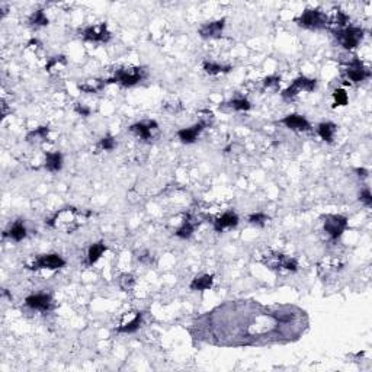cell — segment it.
<instances>
[{"instance_id":"1","label":"cell","mask_w":372,"mask_h":372,"mask_svg":"<svg viewBox=\"0 0 372 372\" xmlns=\"http://www.w3.org/2000/svg\"><path fill=\"white\" fill-rule=\"evenodd\" d=\"M79 217L80 212L76 211V208H64L63 211L57 212L53 218H50L47 224L54 228H61L66 233H72L80 225V223H77Z\"/></svg>"},{"instance_id":"2","label":"cell","mask_w":372,"mask_h":372,"mask_svg":"<svg viewBox=\"0 0 372 372\" xmlns=\"http://www.w3.org/2000/svg\"><path fill=\"white\" fill-rule=\"evenodd\" d=\"M146 77V70L141 67H134V69H119L115 72L113 77L105 80L106 85L111 83H118L124 88H131L137 83H140Z\"/></svg>"},{"instance_id":"3","label":"cell","mask_w":372,"mask_h":372,"mask_svg":"<svg viewBox=\"0 0 372 372\" xmlns=\"http://www.w3.org/2000/svg\"><path fill=\"white\" fill-rule=\"evenodd\" d=\"M295 22L307 29H323L327 28L330 25L329 18L326 16V13L316 10V9H307L301 13L299 18L295 19Z\"/></svg>"},{"instance_id":"4","label":"cell","mask_w":372,"mask_h":372,"mask_svg":"<svg viewBox=\"0 0 372 372\" xmlns=\"http://www.w3.org/2000/svg\"><path fill=\"white\" fill-rule=\"evenodd\" d=\"M333 34L337 38V41L342 44V47L346 50H353L355 47L359 45V42L364 38V29L358 26H346L343 29H335Z\"/></svg>"},{"instance_id":"5","label":"cell","mask_w":372,"mask_h":372,"mask_svg":"<svg viewBox=\"0 0 372 372\" xmlns=\"http://www.w3.org/2000/svg\"><path fill=\"white\" fill-rule=\"evenodd\" d=\"M348 228V218L343 215H326L324 217V231L332 240H337L343 231Z\"/></svg>"},{"instance_id":"6","label":"cell","mask_w":372,"mask_h":372,"mask_svg":"<svg viewBox=\"0 0 372 372\" xmlns=\"http://www.w3.org/2000/svg\"><path fill=\"white\" fill-rule=\"evenodd\" d=\"M64 265H66V260H64L60 255L51 253V255H42V256H39L32 265L28 266V269H34V271H38V269L56 271V269H61Z\"/></svg>"},{"instance_id":"7","label":"cell","mask_w":372,"mask_h":372,"mask_svg":"<svg viewBox=\"0 0 372 372\" xmlns=\"http://www.w3.org/2000/svg\"><path fill=\"white\" fill-rule=\"evenodd\" d=\"M316 86H317V80L308 79V77H305V76H299L298 79L294 80V83H292L288 89H285V91L282 92V96H283L285 99H292V97H295L298 93L302 92V91H305V92H313V91L316 89Z\"/></svg>"},{"instance_id":"8","label":"cell","mask_w":372,"mask_h":372,"mask_svg":"<svg viewBox=\"0 0 372 372\" xmlns=\"http://www.w3.org/2000/svg\"><path fill=\"white\" fill-rule=\"evenodd\" d=\"M82 37L83 39L92 42H108L111 39V32L108 31L106 23H97L85 28L82 31Z\"/></svg>"},{"instance_id":"9","label":"cell","mask_w":372,"mask_h":372,"mask_svg":"<svg viewBox=\"0 0 372 372\" xmlns=\"http://www.w3.org/2000/svg\"><path fill=\"white\" fill-rule=\"evenodd\" d=\"M346 74L348 77L353 82V83H361L367 79L371 77V72L362 64V61L359 58H353L346 69Z\"/></svg>"},{"instance_id":"10","label":"cell","mask_w":372,"mask_h":372,"mask_svg":"<svg viewBox=\"0 0 372 372\" xmlns=\"http://www.w3.org/2000/svg\"><path fill=\"white\" fill-rule=\"evenodd\" d=\"M25 304L32 308V310H38V311H50L53 308V299L48 294H34L29 295L25 299Z\"/></svg>"},{"instance_id":"11","label":"cell","mask_w":372,"mask_h":372,"mask_svg":"<svg viewBox=\"0 0 372 372\" xmlns=\"http://www.w3.org/2000/svg\"><path fill=\"white\" fill-rule=\"evenodd\" d=\"M134 134H137L140 138L150 141L154 137V132L159 130V125L156 121H144V122H137L134 125H131L130 128Z\"/></svg>"},{"instance_id":"12","label":"cell","mask_w":372,"mask_h":372,"mask_svg":"<svg viewBox=\"0 0 372 372\" xmlns=\"http://www.w3.org/2000/svg\"><path fill=\"white\" fill-rule=\"evenodd\" d=\"M225 25V19H220V20H214V22H208L204 23L199 28V35L205 39H211V38H220L223 34Z\"/></svg>"},{"instance_id":"13","label":"cell","mask_w":372,"mask_h":372,"mask_svg":"<svg viewBox=\"0 0 372 372\" xmlns=\"http://www.w3.org/2000/svg\"><path fill=\"white\" fill-rule=\"evenodd\" d=\"M205 127H206V122L201 121V122H198V124L189 127V128H182V130H179V131H178V137H179V140H181L184 144H192V143L196 141L198 135L204 131Z\"/></svg>"},{"instance_id":"14","label":"cell","mask_w":372,"mask_h":372,"mask_svg":"<svg viewBox=\"0 0 372 372\" xmlns=\"http://www.w3.org/2000/svg\"><path fill=\"white\" fill-rule=\"evenodd\" d=\"M280 122H282L286 128L294 130V131H310V130H311L310 122H308L302 115H297V113H292V115L285 116Z\"/></svg>"},{"instance_id":"15","label":"cell","mask_w":372,"mask_h":372,"mask_svg":"<svg viewBox=\"0 0 372 372\" xmlns=\"http://www.w3.org/2000/svg\"><path fill=\"white\" fill-rule=\"evenodd\" d=\"M237 224H239L237 214L233 211H227L214 221V230L217 233H223L224 228H233V227H237Z\"/></svg>"},{"instance_id":"16","label":"cell","mask_w":372,"mask_h":372,"mask_svg":"<svg viewBox=\"0 0 372 372\" xmlns=\"http://www.w3.org/2000/svg\"><path fill=\"white\" fill-rule=\"evenodd\" d=\"M63 167V156L61 153L56 151V153H47L45 156V169L56 173L60 172Z\"/></svg>"},{"instance_id":"17","label":"cell","mask_w":372,"mask_h":372,"mask_svg":"<svg viewBox=\"0 0 372 372\" xmlns=\"http://www.w3.org/2000/svg\"><path fill=\"white\" fill-rule=\"evenodd\" d=\"M6 236H9L12 240L15 242H22L26 237V227L23 224L22 220H18L13 223V225H10L9 231L6 233Z\"/></svg>"},{"instance_id":"18","label":"cell","mask_w":372,"mask_h":372,"mask_svg":"<svg viewBox=\"0 0 372 372\" xmlns=\"http://www.w3.org/2000/svg\"><path fill=\"white\" fill-rule=\"evenodd\" d=\"M212 282H214L212 275H201V277H196L190 282L189 288L192 291H206L212 286Z\"/></svg>"},{"instance_id":"19","label":"cell","mask_w":372,"mask_h":372,"mask_svg":"<svg viewBox=\"0 0 372 372\" xmlns=\"http://www.w3.org/2000/svg\"><path fill=\"white\" fill-rule=\"evenodd\" d=\"M336 128L337 127L333 122H321L317 128V132L321 137V140H324L326 143H332L333 137H335V132H336Z\"/></svg>"},{"instance_id":"20","label":"cell","mask_w":372,"mask_h":372,"mask_svg":"<svg viewBox=\"0 0 372 372\" xmlns=\"http://www.w3.org/2000/svg\"><path fill=\"white\" fill-rule=\"evenodd\" d=\"M105 252H106V246H105L103 242H99V243L92 244V246L89 247V252H88V263H89V265L96 263Z\"/></svg>"},{"instance_id":"21","label":"cell","mask_w":372,"mask_h":372,"mask_svg":"<svg viewBox=\"0 0 372 372\" xmlns=\"http://www.w3.org/2000/svg\"><path fill=\"white\" fill-rule=\"evenodd\" d=\"M141 323H143V313H137L135 317H134L130 323H127V324H124V326H121V327H118L116 332H118V333H134V332H137V330L140 329Z\"/></svg>"},{"instance_id":"22","label":"cell","mask_w":372,"mask_h":372,"mask_svg":"<svg viewBox=\"0 0 372 372\" xmlns=\"http://www.w3.org/2000/svg\"><path fill=\"white\" fill-rule=\"evenodd\" d=\"M204 70L205 73L215 76V74H221V73H228L231 70L230 66H221L218 63H212V61H204Z\"/></svg>"},{"instance_id":"23","label":"cell","mask_w":372,"mask_h":372,"mask_svg":"<svg viewBox=\"0 0 372 372\" xmlns=\"http://www.w3.org/2000/svg\"><path fill=\"white\" fill-rule=\"evenodd\" d=\"M193 230H195V224H193V221L187 217V218L184 220L182 225L178 228L176 236H178V237H181V239H189V237L192 236Z\"/></svg>"},{"instance_id":"24","label":"cell","mask_w":372,"mask_h":372,"mask_svg":"<svg viewBox=\"0 0 372 372\" xmlns=\"http://www.w3.org/2000/svg\"><path fill=\"white\" fill-rule=\"evenodd\" d=\"M29 23L32 26H47L50 23L48 18L45 16L44 10H37L29 16Z\"/></svg>"},{"instance_id":"25","label":"cell","mask_w":372,"mask_h":372,"mask_svg":"<svg viewBox=\"0 0 372 372\" xmlns=\"http://www.w3.org/2000/svg\"><path fill=\"white\" fill-rule=\"evenodd\" d=\"M105 80H93V82H88L85 85H79V89L86 93H97L100 92L105 86Z\"/></svg>"},{"instance_id":"26","label":"cell","mask_w":372,"mask_h":372,"mask_svg":"<svg viewBox=\"0 0 372 372\" xmlns=\"http://www.w3.org/2000/svg\"><path fill=\"white\" fill-rule=\"evenodd\" d=\"M228 106L233 108L234 111H249L250 109V102L246 97H236L228 102Z\"/></svg>"},{"instance_id":"27","label":"cell","mask_w":372,"mask_h":372,"mask_svg":"<svg viewBox=\"0 0 372 372\" xmlns=\"http://www.w3.org/2000/svg\"><path fill=\"white\" fill-rule=\"evenodd\" d=\"M48 132H50V128H48V127H38L37 130L31 131V132L26 135V140H28V141H32L34 138L45 140V138L48 137Z\"/></svg>"},{"instance_id":"28","label":"cell","mask_w":372,"mask_h":372,"mask_svg":"<svg viewBox=\"0 0 372 372\" xmlns=\"http://www.w3.org/2000/svg\"><path fill=\"white\" fill-rule=\"evenodd\" d=\"M333 100H335V106H345L348 105V93L345 89H336L333 92Z\"/></svg>"},{"instance_id":"29","label":"cell","mask_w":372,"mask_h":372,"mask_svg":"<svg viewBox=\"0 0 372 372\" xmlns=\"http://www.w3.org/2000/svg\"><path fill=\"white\" fill-rule=\"evenodd\" d=\"M348 22H349V16L339 10V12H336V16H335V19L330 23L337 26V29H343V28L348 26Z\"/></svg>"},{"instance_id":"30","label":"cell","mask_w":372,"mask_h":372,"mask_svg":"<svg viewBox=\"0 0 372 372\" xmlns=\"http://www.w3.org/2000/svg\"><path fill=\"white\" fill-rule=\"evenodd\" d=\"M266 221H269V217L263 212H255L249 217V223L253 224V225H259V227H263L266 224Z\"/></svg>"},{"instance_id":"31","label":"cell","mask_w":372,"mask_h":372,"mask_svg":"<svg viewBox=\"0 0 372 372\" xmlns=\"http://www.w3.org/2000/svg\"><path fill=\"white\" fill-rule=\"evenodd\" d=\"M99 146H100V149H102V150H105V151H111V150H113V149H115L116 143H115V138H113V137L106 135V137H103V138L100 140Z\"/></svg>"},{"instance_id":"32","label":"cell","mask_w":372,"mask_h":372,"mask_svg":"<svg viewBox=\"0 0 372 372\" xmlns=\"http://www.w3.org/2000/svg\"><path fill=\"white\" fill-rule=\"evenodd\" d=\"M119 283H121V288H122L124 291H128V289H131V286H132V283H134V278H132V275L125 274V275L121 277Z\"/></svg>"},{"instance_id":"33","label":"cell","mask_w":372,"mask_h":372,"mask_svg":"<svg viewBox=\"0 0 372 372\" xmlns=\"http://www.w3.org/2000/svg\"><path fill=\"white\" fill-rule=\"evenodd\" d=\"M359 199L367 205V206H371L372 205V195H371V190L370 189H364L362 192H361V195H359Z\"/></svg>"},{"instance_id":"34","label":"cell","mask_w":372,"mask_h":372,"mask_svg":"<svg viewBox=\"0 0 372 372\" xmlns=\"http://www.w3.org/2000/svg\"><path fill=\"white\" fill-rule=\"evenodd\" d=\"M279 82H280V77L279 76H269L263 80V86L265 88H272V86H278Z\"/></svg>"},{"instance_id":"35","label":"cell","mask_w":372,"mask_h":372,"mask_svg":"<svg viewBox=\"0 0 372 372\" xmlns=\"http://www.w3.org/2000/svg\"><path fill=\"white\" fill-rule=\"evenodd\" d=\"M58 63H66V58H64L63 56L50 58V61H48V64H47V72H51V69H53L54 66H57Z\"/></svg>"},{"instance_id":"36","label":"cell","mask_w":372,"mask_h":372,"mask_svg":"<svg viewBox=\"0 0 372 372\" xmlns=\"http://www.w3.org/2000/svg\"><path fill=\"white\" fill-rule=\"evenodd\" d=\"M74 111H76L79 115H82V116H89V115H91V109H89L88 106L82 105V103H76V105H74Z\"/></svg>"},{"instance_id":"37","label":"cell","mask_w":372,"mask_h":372,"mask_svg":"<svg viewBox=\"0 0 372 372\" xmlns=\"http://www.w3.org/2000/svg\"><path fill=\"white\" fill-rule=\"evenodd\" d=\"M355 172H356V173H358V176H359V178H362V179H365V178L368 176V170H367V169H364V167H362V169H359V167H358V169H355Z\"/></svg>"}]
</instances>
